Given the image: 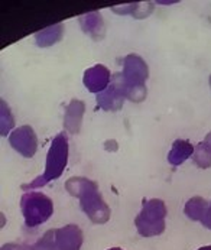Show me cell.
I'll return each instance as SVG.
<instances>
[{"label":"cell","mask_w":211,"mask_h":250,"mask_svg":"<svg viewBox=\"0 0 211 250\" xmlns=\"http://www.w3.org/2000/svg\"><path fill=\"white\" fill-rule=\"evenodd\" d=\"M7 142L10 147L18 152L23 158H34L38 152V136H36L35 129L29 125H23L16 127L7 138Z\"/></svg>","instance_id":"52a82bcc"},{"label":"cell","mask_w":211,"mask_h":250,"mask_svg":"<svg viewBox=\"0 0 211 250\" xmlns=\"http://www.w3.org/2000/svg\"><path fill=\"white\" fill-rule=\"evenodd\" d=\"M68 158H70V142L68 136L65 132H61L54 136L51 141L48 153H46V161H45V169L43 172L36 177L29 184L22 185L23 191H38L39 188L48 185L49 182L58 179L65 171L68 165Z\"/></svg>","instance_id":"6da1fadb"},{"label":"cell","mask_w":211,"mask_h":250,"mask_svg":"<svg viewBox=\"0 0 211 250\" xmlns=\"http://www.w3.org/2000/svg\"><path fill=\"white\" fill-rule=\"evenodd\" d=\"M139 3H130V4H120V6H113L111 12L119 13V15H135V12L138 10Z\"/></svg>","instance_id":"d6986e66"},{"label":"cell","mask_w":211,"mask_h":250,"mask_svg":"<svg viewBox=\"0 0 211 250\" xmlns=\"http://www.w3.org/2000/svg\"><path fill=\"white\" fill-rule=\"evenodd\" d=\"M194 145L187 139H175L167 155V161L171 167H181L190 158H192Z\"/></svg>","instance_id":"7c38bea8"},{"label":"cell","mask_w":211,"mask_h":250,"mask_svg":"<svg viewBox=\"0 0 211 250\" xmlns=\"http://www.w3.org/2000/svg\"><path fill=\"white\" fill-rule=\"evenodd\" d=\"M126 99V88L120 72L113 74L110 85L103 93L96 96V104L103 111H119L123 107Z\"/></svg>","instance_id":"8992f818"},{"label":"cell","mask_w":211,"mask_h":250,"mask_svg":"<svg viewBox=\"0 0 211 250\" xmlns=\"http://www.w3.org/2000/svg\"><path fill=\"white\" fill-rule=\"evenodd\" d=\"M105 149L108 150V152H116L119 149V145H117V142L114 139H110V141H107L105 143Z\"/></svg>","instance_id":"7402d4cb"},{"label":"cell","mask_w":211,"mask_h":250,"mask_svg":"<svg viewBox=\"0 0 211 250\" xmlns=\"http://www.w3.org/2000/svg\"><path fill=\"white\" fill-rule=\"evenodd\" d=\"M64 32H65V25L61 23H55L51 25L39 32L35 34V43L39 48H49L54 46L55 43H58L60 41H63L64 38Z\"/></svg>","instance_id":"4fadbf2b"},{"label":"cell","mask_w":211,"mask_h":250,"mask_svg":"<svg viewBox=\"0 0 211 250\" xmlns=\"http://www.w3.org/2000/svg\"><path fill=\"white\" fill-rule=\"evenodd\" d=\"M78 23L81 31L88 35L93 41H100L106 35V25L105 19L102 12L94 10V12H88L85 15H81L78 18Z\"/></svg>","instance_id":"8fae6325"},{"label":"cell","mask_w":211,"mask_h":250,"mask_svg":"<svg viewBox=\"0 0 211 250\" xmlns=\"http://www.w3.org/2000/svg\"><path fill=\"white\" fill-rule=\"evenodd\" d=\"M168 207L161 198H146L142 203L139 214L135 217V227L145 239L161 236L167 229Z\"/></svg>","instance_id":"3957f363"},{"label":"cell","mask_w":211,"mask_h":250,"mask_svg":"<svg viewBox=\"0 0 211 250\" xmlns=\"http://www.w3.org/2000/svg\"><path fill=\"white\" fill-rule=\"evenodd\" d=\"M204 142L207 143L209 146L211 147V132H209L207 135H206V138H204Z\"/></svg>","instance_id":"603a6c76"},{"label":"cell","mask_w":211,"mask_h":250,"mask_svg":"<svg viewBox=\"0 0 211 250\" xmlns=\"http://www.w3.org/2000/svg\"><path fill=\"white\" fill-rule=\"evenodd\" d=\"M65 191L70 194L71 197L80 198L81 195H84L87 191L99 188V184L96 181L85 177H72L65 181Z\"/></svg>","instance_id":"9a60e30c"},{"label":"cell","mask_w":211,"mask_h":250,"mask_svg":"<svg viewBox=\"0 0 211 250\" xmlns=\"http://www.w3.org/2000/svg\"><path fill=\"white\" fill-rule=\"evenodd\" d=\"M113 78L111 71L103 65V64H96L93 67H88L83 74V84L87 88L88 93L91 94H100L110 85Z\"/></svg>","instance_id":"ba28073f"},{"label":"cell","mask_w":211,"mask_h":250,"mask_svg":"<svg viewBox=\"0 0 211 250\" xmlns=\"http://www.w3.org/2000/svg\"><path fill=\"white\" fill-rule=\"evenodd\" d=\"M80 210L87 215V218L93 224H106L111 217V208L107 204L99 191V188L87 191L84 195L78 198Z\"/></svg>","instance_id":"5b68a950"},{"label":"cell","mask_w":211,"mask_h":250,"mask_svg":"<svg viewBox=\"0 0 211 250\" xmlns=\"http://www.w3.org/2000/svg\"><path fill=\"white\" fill-rule=\"evenodd\" d=\"M197 250H211V245H207V246H201V248H198Z\"/></svg>","instance_id":"cb8c5ba5"},{"label":"cell","mask_w":211,"mask_h":250,"mask_svg":"<svg viewBox=\"0 0 211 250\" xmlns=\"http://www.w3.org/2000/svg\"><path fill=\"white\" fill-rule=\"evenodd\" d=\"M207 208H209V201L204 197L195 195V197H191L190 200H187V203L184 206V214L191 221L201 223L207 213Z\"/></svg>","instance_id":"5bb4252c"},{"label":"cell","mask_w":211,"mask_h":250,"mask_svg":"<svg viewBox=\"0 0 211 250\" xmlns=\"http://www.w3.org/2000/svg\"><path fill=\"white\" fill-rule=\"evenodd\" d=\"M201 224H203L207 230H211V201H209V208H207V213L204 215Z\"/></svg>","instance_id":"44dd1931"},{"label":"cell","mask_w":211,"mask_h":250,"mask_svg":"<svg viewBox=\"0 0 211 250\" xmlns=\"http://www.w3.org/2000/svg\"><path fill=\"white\" fill-rule=\"evenodd\" d=\"M107 250H125V249H122V248H110V249H107Z\"/></svg>","instance_id":"484cf974"},{"label":"cell","mask_w":211,"mask_h":250,"mask_svg":"<svg viewBox=\"0 0 211 250\" xmlns=\"http://www.w3.org/2000/svg\"><path fill=\"white\" fill-rule=\"evenodd\" d=\"M209 84H210V87H211V74H210V77H209Z\"/></svg>","instance_id":"4316f807"},{"label":"cell","mask_w":211,"mask_h":250,"mask_svg":"<svg viewBox=\"0 0 211 250\" xmlns=\"http://www.w3.org/2000/svg\"><path fill=\"white\" fill-rule=\"evenodd\" d=\"M122 78L126 88V99L132 103H142L146 100L149 78V65L138 54H127L122 60Z\"/></svg>","instance_id":"7a4b0ae2"},{"label":"cell","mask_w":211,"mask_h":250,"mask_svg":"<svg viewBox=\"0 0 211 250\" xmlns=\"http://www.w3.org/2000/svg\"><path fill=\"white\" fill-rule=\"evenodd\" d=\"M21 211L28 229L46 223L54 214V201L41 191H28L21 197Z\"/></svg>","instance_id":"277c9868"},{"label":"cell","mask_w":211,"mask_h":250,"mask_svg":"<svg viewBox=\"0 0 211 250\" xmlns=\"http://www.w3.org/2000/svg\"><path fill=\"white\" fill-rule=\"evenodd\" d=\"M31 250H57V246H55V229H51V230L45 231L31 246Z\"/></svg>","instance_id":"ac0fdd59"},{"label":"cell","mask_w":211,"mask_h":250,"mask_svg":"<svg viewBox=\"0 0 211 250\" xmlns=\"http://www.w3.org/2000/svg\"><path fill=\"white\" fill-rule=\"evenodd\" d=\"M191 159L200 169H209L211 168V147L204 141L194 145V153Z\"/></svg>","instance_id":"e0dca14e"},{"label":"cell","mask_w":211,"mask_h":250,"mask_svg":"<svg viewBox=\"0 0 211 250\" xmlns=\"http://www.w3.org/2000/svg\"><path fill=\"white\" fill-rule=\"evenodd\" d=\"M1 227H4V214L1 213Z\"/></svg>","instance_id":"d4e9b609"},{"label":"cell","mask_w":211,"mask_h":250,"mask_svg":"<svg viewBox=\"0 0 211 250\" xmlns=\"http://www.w3.org/2000/svg\"><path fill=\"white\" fill-rule=\"evenodd\" d=\"M85 114V103L80 99H72L64 108V130L70 135H77L81 130Z\"/></svg>","instance_id":"30bf717a"},{"label":"cell","mask_w":211,"mask_h":250,"mask_svg":"<svg viewBox=\"0 0 211 250\" xmlns=\"http://www.w3.org/2000/svg\"><path fill=\"white\" fill-rule=\"evenodd\" d=\"M15 116L6 100H0V135L7 136L15 130Z\"/></svg>","instance_id":"2e32d148"},{"label":"cell","mask_w":211,"mask_h":250,"mask_svg":"<svg viewBox=\"0 0 211 250\" xmlns=\"http://www.w3.org/2000/svg\"><path fill=\"white\" fill-rule=\"evenodd\" d=\"M84 245V233L77 224H65L55 229L57 250H81Z\"/></svg>","instance_id":"9c48e42d"},{"label":"cell","mask_w":211,"mask_h":250,"mask_svg":"<svg viewBox=\"0 0 211 250\" xmlns=\"http://www.w3.org/2000/svg\"><path fill=\"white\" fill-rule=\"evenodd\" d=\"M0 250H31V246L21 245V243H4Z\"/></svg>","instance_id":"ffe728a7"}]
</instances>
